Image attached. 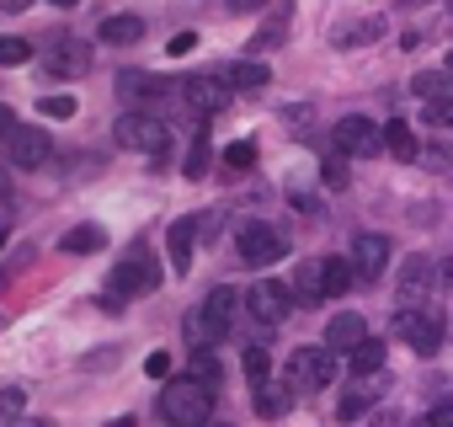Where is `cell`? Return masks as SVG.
Wrapping results in <instances>:
<instances>
[{
	"label": "cell",
	"instance_id": "cell-1",
	"mask_svg": "<svg viewBox=\"0 0 453 427\" xmlns=\"http://www.w3.org/2000/svg\"><path fill=\"white\" fill-rule=\"evenodd\" d=\"M160 289V268L144 246H134L118 268H112V283H107V310H123V299H139V294H155Z\"/></svg>",
	"mask_w": 453,
	"mask_h": 427
},
{
	"label": "cell",
	"instance_id": "cell-2",
	"mask_svg": "<svg viewBox=\"0 0 453 427\" xmlns=\"http://www.w3.org/2000/svg\"><path fill=\"white\" fill-rule=\"evenodd\" d=\"M160 416L171 427H208L213 416V390H203L197 379H171L160 390Z\"/></svg>",
	"mask_w": 453,
	"mask_h": 427
},
{
	"label": "cell",
	"instance_id": "cell-3",
	"mask_svg": "<svg viewBox=\"0 0 453 427\" xmlns=\"http://www.w3.org/2000/svg\"><path fill=\"white\" fill-rule=\"evenodd\" d=\"M395 337H405L421 358L442 347V310L437 305H400L395 310Z\"/></svg>",
	"mask_w": 453,
	"mask_h": 427
},
{
	"label": "cell",
	"instance_id": "cell-4",
	"mask_svg": "<svg viewBox=\"0 0 453 427\" xmlns=\"http://www.w3.org/2000/svg\"><path fill=\"white\" fill-rule=\"evenodd\" d=\"M331 379H336V353H331L326 342H320V347H299V353L288 358V390H294V395H299V390L315 395V390H326Z\"/></svg>",
	"mask_w": 453,
	"mask_h": 427
},
{
	"label": "cell",
	"instance_id": "cell-5",
	"mask_svg": "<svg viewBox=\"0 0 453 427\" xmlns=\"http://www.w3.org/2000/svg\"><path fill=\"white\" fill-rule=\"evenodd\" d=\"M112 139L123 150H139V155H165V144H171V134H165V123L155 113H123L118 128H112Z\"/></svg>",
	"mask_w": 453,
	"mask_h": 427
},
{
	"label": "cell",
	"instance_id": "cell-6",
	"mask_svg": "<svg viewBox=\"0 0 453 427\" xmlns=\"http://www.w3.org/2000/svg\"><path fill=\"white\" fill-rule=\"evenodd\" d=\"M336 150H342V155H352V160H368V155H379V150H384V134H379V123H373V118L352 113V118H342V123H336Z\"/></svg>",
	"mask_w": 453,
	"mask_h": 427
},
{
	"label": "cell",
	"instance_id": "cell-7",
	"mask_svg": "<svg viewBox=\"0 0 453 427\" xmlns=\"http://www.w3.org/2000/svg\"><path fill=\"white\" fill-rule=\"evenodd\" d=\"M283 252H288V246H283V236H278V230H267V225H246V230L235 236V257H241L246 268H257V273H262V268H273Z\"/></svg>",
	"mask_w": 453,
	"mask_h": 427
},
{
	"label": "cell",
	"instance_id": "cell-8",
	"mask_svg": "<svg viewBox=\"0 0 453 427\" xmlns=\"http://www.w3.org/2000/svg\"><path fill=\"white\" fill-rule=\"evenodd\" d=\"M0 144H6V155H12L17 171H38V166L54 155V139H49L43 128H22V123H17L6 139H0Z\"/></svg>",
	"mask_w": 453,
	"mask_h": 427
},
{
	"label": "cell",
	"instance_id": "cell-9",
	"mask_svg": "<svg viewBox=\"0 0 453 427\" xmlns=\"http://www.w3.org/2000/svg\"><path fill=\"white\" fill-rule=\"evenodd\" d=\"M246 305H251V315H257L262 326H278V321H288V310H294V289H288V283L262 278V283L246 294Z\"/></svg>",
	"mask_w": 453,
	"mask_h": 427
},
{
	"label": "cell",
	"instance_id": "cell-10",
	"mask_svg": "<svg viewBox=\"0 0 453 427\" xmlns=\"http://www.w3.org/2000/svg\"><path fill=\"white\" fill-rule=\"evenodd\" d=\"M91 70V43H81V38H54V49H49V75L54 81H81Z\"/></svg>",
	"mask_w": 453,
	"mask_h": 427
},
{
	"label": "cell",
	"instance_id": "cell-11",
	"mask_svg": "<svg viewBox=\"0 0 453 427\" xmlns=\"http://www.w3.org/2000/svg\"><path fill=\"white\" fill-rule=\"evenodd\" d=\"M384 268H389V241L384 236H357L352 241V278H363V283H373V278H384Z\"/></svg>",
	"mask_w": 453,
	"mask_h": 427
},
{
	"label": "cell",
	"instance_id": "cell-12",
	"mask_svg": "<svg viewBox=\"0 0 453 427\" xmlns=\"http://www.w3.org/2000/svg\"><path fill=\"white\" fill-rule=\"evenodd\" d=\"M181 102H187L197 118H213L224 102H230V86H224V81H213V75H192V81L181 86Z\"/></svg>",
	"mask_w": 453,
	"mask_h": 427
},
{
	"label": "cell",
	"instance_id": "cell-13",
	"mask_svg": "<svg viewBox=\"0 0 453 427\" xmlns=\"http://www.w3.org/2000/svg\"><path fill=\"white\" fill-rule=\"evenodd\" d=\"M118 91H123V102H134L139 113H150L155 102H165V97H171V81H160V75H134V70H123V75H118Z\"/></svg>",
	"mask_w": 453,
	"mask_h": 427
},
{
	"label": "cell",
	"instance_id": "cell-14",
	"mask_svg": "<svg viewBox=\"0 0 453 427\" xmlns=\"http://www.w3.org/2000/svg\"><path fill=\"white\" fill-rule=\"evenodd\" d=\"M432 283H437V262L432 257H405V268H400V299L421 305L432 294Z\"/></svg>",
	"mask_w": 453,
	"mask_h": 427
},
{
	"label": "cell",
	"instance_id": "cell-15",
	"mask_svg": "<svg viewBox=\"0 0 453 427\" xmlns=\"http://www.w3.org/2000/svg\"><path fill=\"white\" fill-rule=\"evenodd\" d=\"M288 27H294V0H273V17L262 22V33L251 38V49H257V54L283 49V43H288Z\"/></svg>",
	"mask_w": 453,
	"mask_h": 427
},
{
	"label": "cell",
	"instance_id": "cell-16",
	"mask_svg": "<svg viewBox=\"0 0 453 427\" xmlns=\"http://www.w3.org/2000/svg\"><path fill=\"white\" fill-rule=\"evenodd\" d=\"M320 299H326V257H310L294 273V305H320Z\"/></svg>",
	"mask_w": 453,
	"mask_h": 427
},
{
	"label": "cell",
	"instance_id": "cell-17",
	"mask_svg": "<svg viewBox=\"0 0 453 427\" xmlns=\"http://www.w3.org/2000/svg\"><path fill=\"white\" fill-rule=\"evenodd\" d=\"M363 337H368V326H363L357 310H342V315H331V326H326V347H331V353H352Z\"/></svg>",
	"mask_w": 453,
	"mask_h": 427
},
{
	"label": "cell",
	"instance_id": "cell-18",
	"mask_svg": "<svg viewBox=\"0 0 453 427\" xmlns=\"http://www.w3.org/2000/svg\"><path fill=\"white\" fill-rule=\"evenodd\" d=\"M384 27H389L384 17H357V22L336 27V38H331V43H336V49H368V43H379V38H384Z\"/></svg>",
	"mask_w": 453,
	"mask_h": 427
},
{
	"label": "cell",
	"instance_id": "cell-19",
	"mask_svg": "<svg viewBox=\"0 0 453 427\" xmlns=\"http://www.w3.org/2000/svg\"><path fill=\"white\" fill-rule=\"evenodd\" d=\"M181 331H187V342H192V347H208V342H219L230 326H219V321L208 315V305H192V310L181 315Z\"/></svg>",
	"mask_w": 453,
	"mask_h": 427
},
{
	"label": "cell",
	"instance_id": "cell-20",
	"mask_svg": "<svg viewBox=\"0 0 453 427\" xmlns=\"http://www.w3.org/2000/svg\"><path fill=\"white\" fill-rule=\"evenodd\" d=\"M96 38H102V43H112V49H128V43H139V38H144V17H134V12H123V17H107Z\"/></svg>",
	"mask_w": 453,
	"mask_h": 427
},
{
	"label": "cell",
	"instance_id": "cell-21",
	"mask_svg": "<svg viewBox=\"0 0 453 427\" xmlns=\"http://www.w3.org/2000/svg\"><path fill=\"white\" fill-rule=\"evenodd\" d=\"M192 241H197V225H192V220H176V225L165 230V252H171V268H176V273L192 268Z\"/></svg>",
	"mask_w": 453,
	"mask_h": 427
},
{
	"label": "cell",
	"instance_id": "cell-22",
	"mask_svg": "<svg viewBox=\"0 0 453 427\" xmlns=\"http://www.w3.org/2000/svg\"><path fill=\"white\" fill-rule=\"evenodd\" d=\"M224 86H235V91H257V86H273V70L262 59H241L224 70Z\"/></svg>",
	"mask_w": 453,
	"mask_h": 427
},
{
	"label": "cell",
	"instance_id": "cell-23",
	"mask_svg": "<svg viewBox=\"0 0 453 427\" xmlns=\"http://www.w3.org/2000/svg\"><path fill=\"white\" fill-rule=\"evenodd\" d=\"M187 379H197L203 390H219V384H224V363H219L208 347H192V358H187Z\"/></svg>",
	"mask_w": 453,
	"mask_h": 427
},
{
	"label": "cell",
	"instance_id": "cell-24",
	"mask_svg": "<svg viewBox=\"0 0 453 427\" xmlns=\"http://www.w3.org/2000/svg\"><path fill=\"white\" fill-rule=\"evenodd\" d=\"M379 134H384V150H389L395 160H416V155H421V144H416V128H411V123H400V118H395V123H389V128H379Z\"/></svg>",
	"mask_w": 453,
	"mask_h": 427
},
{
	"label": "cell",
	"instance_id": "cell-25",
	"mask_svg": "<svg viewBox=\"0 0 453 427\" xmlns=\"http://www.w3.org/2000/svg\"><path fill=\"white\" fill-rule=\"evenodd\" d=\"M411 91H416L421 102H448V97H453V70H421V75L411 81Z\"/></svg>",
	"mask_w": 453,
	"mask_h": 427
},
{
	"label": "cell",
	"instance_id": "cell-26",
	"mask_svg": "<svg viewBox=\"0 0 453 427\" xmlns=\"http://www.w3.org/2000/svg\"><path fill=\"white\" fill-rule=\"evenodd\" d=\"M208 155H213V144H208V128H192V144H187V155H181V176H208Z\"/></svg>",
	"mask_w": 453,
	"mask_h": 427
},
{
	"label": "cell",
	"instance_id": "cell-27",
	"mask_svg": "<svg viewBox=\"0 0 453 427\" xmlns=\"http://www.w3.org/2000/svg\"><path fill=\"white\" fill-rule=\"evenodd\" d=\"M107 246V230L102 225H75L65 241H59V252H70V257H81V252H102Z\"/></svg>",
	"mask_w": 453,
	"mask_h": 427
},
{
	"label": "cell",
	"instance_id": "cell-28",
	"mask_svg": "<svg viewBox=\"0 0 453 427\" xmlns=\"http://www.w3.org/2000/svg\"><path fill=\"white\" fill-rule=\"evenodd\" d=\"M347 363H352V374H363V379H368V374H379V369H384V342L363 337V342L347 353Z\"/></svg>",
	"mask_w": 453,
	"mask_h": 427
},
{
	"label": "cell",
	"instance_id": "cell-29",
	"mask_svg": "<svg viewBox=\"0 0 453 427\" xmlns=\"http://www.w3.org/2000/svg\"><path fill=\"white\" fill-rule=\"evenodd\" d=\"M294 406V390L288 384H257V411L262 416H283Z\"/></svg>",
	"mask_w": 453,
	"mask_h": 427
},
{
	"label": "cell",
	"instance_id": "cell-30",
	"mask_svg": "<svg viewBox=\"0 0 453 427\" xmlns=\"http://www.w3.org/2000/svg\"><path fill=\"white\" fill-rule=\"evenodd\" d=\"M352 289V262L347 257H326V299H342Z\"/></svg>",
	"mask_w": 453,
	"mask_h": 427
},
{
	"label": "cell",
	"instance_id": "cell-31",
	"mask_svg": "<svg viewBox=\"0 0 453 427\" xmlns=\"http://www.w3.org/2000/svg\"><path fill=\"white\" fill-rule=\"evenodd\" d=\"M203 305H208V315H213L219 326H230V321H235V305H241V294H235L230 283H224V289H213V294H208Z\"/></svg>",
	"mask_w": 453,
	"mask_h": 427
},
{
	"label": "cell",
	"instance_id": "cell-32",
	"mask_svg": "<svg viewBox=\"0 0 453 427\" xmlns=\"http://www.w3.org/2000/svg\"><path fill=\"white\" fill-rule=\"evenodd\" d=\"M251 166H257V144L251 139L224 144V171H251Z\"/></svg>",
	"mask_w": 453,
	"mask_h": 427
},
{
	"label": "cell",
	"instance_id": "cell-33",
	"mask_svg": "<svg viewBox=\"0 0 453 427\" xmlns=\"http://www.w3.org/2000/svg\"><path fill=\"white\" fill-rule=\"evenodd\" d=\"M267 374H273V358H267L262 342H251V347H246V379H251V384H267Z\"/></svg>",
	"mask_w": 453,
	"mask_h": 427
},
{
	"label": "cell",
	"instance_id": "cell-34",
	"mask_svg": "<svg viewBox=\"0 0 453 427\" xmlns=\"http://www.w3.org/2000/svg\"><path fill=\"white\" fill-rule=\"evenodd\" d=\"M27 59H33L27 38H0V65H27Z\"/></svg>",
	"mask_w": 453,
	"mask_h": 427
},
{
	"label": "cell",
	"instance_id": "cell-35",
	"mask_svg": "<svg viewBox=\"0 0 453 427\" xmlns=\"http://www.w3.org/2000/svg\"><path fill=\"white\" fill-rule=\"evenodd\" d=\"M38 113H43V118H75V97H65V91H59V97H43Z\"/></svg>",
	"mask_w": 453,
	"mask_h": 427
},
{
	"label": "cell",
	"instance_id": "cell-36",
	"mask_svg": "<svg viewBox=\"0 0 453 427\" xmlns=\"http://www.w3.org/2000/svg\"><path fill=\"white\" fill-rule=\"evenodd\" d=\"M22 406H27V395H22V390H0V422H17V416H22Z\"/></svg>",
	"mask_w": 453,
	"mask_h": 427
},
{
	"label": "cell",
	"instance_id": "cell-37",
	"mask_svg": "<svg viewBox=\"0 0 453 427\" xmlns=\"http://www.w3.org/2000/svg\"><path fill=\"white\" fill-rule=\"evenodd\" d=\"M368 411V390H352V395H342V422H352V416H363Z\"/></svg>",
	"mask_w": 453,
	"mask_h": 427
},
{
	"label": "cell",
	"instance_id": "cell-38",
	"mask_svg": "<svg viewBox=\"0 0 453 427\" xmlns=\"http://www.w3.org/2000/svg\"><path fill=\"white\" fill-rule=\"evenodd\" d=\"M426 123H437V128H453V97H448V102H426Z\"/></svg>",
	"mask_w": 453,
	"mask_h": 427
},
{
	"label": "cell",
	"instance_id": "cell-39",
	"mask_svg": "<svg viewBox=\"0 0 453 427\" xmlns=\"http://www.w3.org/2000/svg\"><path fill=\"white\" fill-rule=\"evenodd\" d=\"M320 171H326V187H331V192H342V187H347V166H342V160H326Z\"/></svg>",
	"mask_w": 453,
	"mask_h": 427
},
{
	"label": "cell",
	"instance_id": "cell-40",
	"mask_svg": "<svg viewBox=\"0 0 453 427\" xmlns=\"http://www.w3.org/2000/svg\"><path fill=\"white\" fill-rule=\"evenodd\" d=\"M144 374H150V379H165V374H171V353H150V358H144Z\"/></svg>",
	"mask_w": 453,
	"mask_h": 427
},
{
	"label": "cell",
	"instance_id": "cell-41",
	"mask_svg": "<svg viewBox=\"0 0 453 427\" xmlns=\"http://www.w3.org/2000/svg\"><path fill=\"white\" fill-rule=\"evenodd\" d=\"M426 166H442V171H448V166H453V144H448V139H437V144L426 150Z\"/></svg>",
	"mask_w": 453,
	"mask_h": 427
},
{
	"label": "cell",
	"instance_id": "cell-42",
	"mask_svg": "<svg viewBox=\"0 0 453 427\" xmlns=\"http://www.w3.org/2000/svg\"><path fill=\"white\" fill-rule=\"evenodd\" d=\"M432 427H453V395H442L437 406H432V416H426Z\"/></svg>",
	"mask_w": 453,
	"mask_h": 427
},
{
	"label": "cell",
	"instance_id": "cell-43",
	"mask_svg": "<svg viewBox=\"0 0 453 427\" xmlns=\"http://www.w3.org/2000/svg\"><path fill=\"white\" fill-rule=\"evenodd\" d=\"M165 49H171L176 59H181V54H192V49H197V33H176V38H171Z\"/></svg>",
	"mask_w": 453,
	"mask_h": 427
},
{
	"label": "cell",
	"instance_id": "cell-44",
	"mask_svg": "<svg viewBox=\"0 0 453 427\" xmlns=\"http://www.w3.org/2000/svg\"><path fill=\"white\" fill-rule=\"evenodd\" d=\"M262 6H267V0H230V12H235V17H246V12H262Z\"/></svg>",
	"mask_w": 453,
	"mask_h": 427
},
{
	"label": "cell",
	"instance_id": "cell-45",
	"mask_svg": "<svg viewBox=\"0 0 453 427\" xmlns=\"http://www.w3.org/2000/svg\"><path fill=\"white\" fill-rule=\"evenodd\" d=\"M12 128H17V113H12V107H0V139H6Z\"/></svg>",
	"mask_w": 453,
	"mask_h": 427
},
{
	"label": "cell",
	"instance_id": "cell-46",
	"mask_svg": "<svg viewBox=\"0 0 453 427\" xmlns=\"http://www.w3.org/2000/svg\"><path fill=\"white\" fill-rule=\"evenodd\" d=\"M27 6H33V0H0V12H6V17L12 12H27Z\"/></svg>",
	"mask_w": 453,
	"mask_h": 427
},
{
	"label": "cell",
	"instance_id": "cell-47",
	"mask_svg": "<svg viewBox=\"0 0 453 427\" xmlns=\"http://www.w3.org/2000/svg\"><path fill=\"white\" fill-rule=\"evenodd\" d=\"M54 6H59V12H75V6H81V0H54Z\"/></svg>",
	"mask_w": 453,
	"mask_h": 427
},
{
	"label": "cell",
	"instance_id": "cell-48",
	"mask_svg": "<svg viewBox=\"0 0 453 427\" xmlns=\"http://www.w3.org/2000/svg\"><path fill=\"white\" fill-rule=\"evenodd\" d=\"M0 198H12V182H6V176H0Z\"/></svg>",
	"mask_w": 453,
	"mask_h": 427
},
{
	"label": "cell",
	"instance_id": "cell-49",
	"mask_svg": "<svg viewBox=\"0 0 453 427\" xmlns=\"http://www.w3.org/2000/svg\"><path fill=\"white\" fill-rule=\"evenodd\" d=\"M112 427H134V416H118V422H112Z\"/></svg>",
	"mask_w": 453,
	"mask_h": 427
},
{
	"label": "cell",
	"instance_id": "cell-50",
	"mask_svg": "<svg viewBox=\"0 0 453 427\" xmlns=\"http://www.w3.org/2000/svg\"><path fill=\"white\" fill-rule=\"evenodd\" d=\"M17 427H54V422H17Z\"/></svg>",
	"mask_w": 453,
	"mask_h": 427
},
{
	"label": "cell",
	"instance_id": "cell-51",
	"mask_svg": "<svg viewBox=\"0 0 453 427\" xmlns=\"http://www.w3.org/2000/svg\"><path fill=\"white\" fill-rule=\"evenodd\" d=\"M416 427H432V422H426V416H421V422H416Z\"/></svg>",
	"mask_w": 453,
	"mask_h": 427
},
{
	"label": "cell",
	"instance_id": "cell-52",
	"mask_svg": "<svg viewBox=\"0 0 453 427\" xmlns=\"http://www.w3.org/2000/svg\"><path fill=\"white\" fill-rule=\"evenodd\" d=\"M448 70H453V49H448Z\"/></svg>",
	"mask_w": 453,
	"mask_h": 427
}]
</instances>
